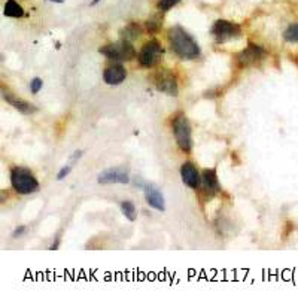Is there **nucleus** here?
Instances as JSON below:
<instances>
[{"mask_svg": "<svg viewBox=\"0 0 298 301\" xmlns=\"http://www.w3.org/2000/svg\"><path fill=\"white\" fill-rule=\"evenodd\" d=\"M70 170H72V166H70V164L62 167V168H60V171L57 173V180H63V179L70 173Z\"/></svg>", "mask_w": 298, "mask_h": 301, "instance_id": "obj_22", "label": "nucleus"}, {"mask_svg": "<svg viewBox=\"0 0 298 301\" xmlns=\"http://www.w3.org/2000/svg\"><path fill=\"white\" fill-rule=\"evenodd\" d=\"M264 55H265V49L264 48L249 42L248 48L243 49L240 54H238L237 60H238V63H240L242 66H252V65L258 63Z\"/></svg>", "mask_w": 298, "mask_h": 301, "instance_id": "obj_10", "label": "nucleus"}, {"mask_svg": "<svg viewBox=\"0 0 298 301\" xmlns=\"http://www.w3.org/2000/svg\"><path fill=\"white\" fill-rule=\"evenodd\" d=\"M81 157H82V151H75L73 155L70 157V161H72V163H76Z\"/></svg>", "mask_w": 298, "mask_h": 301, "instance_id": "obj_24", "label": "nucleus"}, {"mask_svg": "<svg viewBox=\"0 0 298 301\" xmlns=\"http://www.w3.org/2000/svg\"><path fill=\"white\" fill-rule=\"evenodd\" d=\"M42 87H43V81H42L40 78H33V79H32V82H30V91H32L33 94H37V93L42 90Z\"/></svg>", "mask_w": 298, "mask_h": 301, "instance_id": "obj_21", "label": "nucleus"}, {"mask_svg": "<svg viewBox=\"0 0 298 301\" xmlns=\"http://www.w3.org/2000/svg\"><path fill=\"white\" fill-rule=\"evenodd\" d=\"M99 2H100V0H93V2H91V5H93V6H94V5H97V3H99Z\"/></svg>", "mask_w": 298, "mask_h": 301, "instance_id": "obj_28", "label": "nucleus"}, {"mask_svg": "<svg viewBox=\"0 0 298 301\" xmlns=\"http://www.w3.org/2000/svg\"><path fill=\"white\" fill-rule=\"evenodd\" d=\"M173 134H174V140L182 152L190 154L193 151V132H191V126L188 118L184 113H179L174 116L173 123Z\"/></svg>", "mask_w": 298, "mask_h": 301, "instance_id": "obj_2", "label": "nucleus"}, {"mask_svg": "<svg viewBox=\"0 0 298 301\" xmlns=\"http://www.w3.org/2000/svg\"><path fill=\"white\" fill-rule=\"evenodd\" d=\"M283 39L288 43H298V23L291 24L285 32H283Z\"/></svg>", "mask_w": 298, "mask_h": 301, "instance_id": "obj_19", "label": "nucleus"}, {"mask_svg": "<svg viewBox=\"0 0 298 301\" xmlns=\"http://www.w3.org/2000/svg\"><path fill=\"white\" fill-rule=\"evenodd\" d=\"M45 2H52V3H58V5H62V3H65V0H45Z\"/></svg>", "mask_w": 298, "mask_h": 301, "instance_id": "obj_26", "label": "nucleus"}, {"mask_svg": "<svg viewBox=\"0 0 298 301\" xmlns=\"http://www.w3.org/2000/svg\"><path fill=\"white\" fill-rule=\"evenodd\" d=\"M142 34V27L139 26V24H136V23H132V24H129L124 30H123V39H127V40H134V39H137L139 36Z\"/></svg>", "mask_w": 298, "mask_h": 301, "instance_id": "obj_16", "label": "nucleus"}, {"mask_svg": "<svg viewBox=\"0 0 298 301\" xmlns=\"http://www.w3.org/2000/svg\"><path fill=\"white\" fill-rule=\"evenodd\" d=\"M99 52L101 55H104L106 58L113 60V62H118V63L130 62V60H133L136 55L134 46L127 39H121L119 42H115V43H107V45L101 46L99 49Z\"/></svg>", "mask_w": 298, "mask_h": 301, "instance_id": "obj_4", "label": "nucleus"}, {"mask_svg": "<svg viewBox=\"0 0 298 301\" xmlns=\"http://www.w3.org/2000/svg\"><path fill=\"white\" fill-rule=\"evenodd\" d=\"M97 182L100 185H110V184L127 185V184H130V176H129V171L126 168L113 167V168H107V170L101 171L97 177Z\"/></svg>", "mask_w": 298, "mask_h": 301, "instance_id": "obj_8", "label": "nucleus"}, {"mask_svg": "<svg viewBox=\"0 0 298 301\" xmlns=\"http://www.w3.org/2000/svg\"><path fill=\"white\" fill-rule=\"evenodd\" d=\"M201 188L204 196H207V199L215 197L219 191H221V185L218 180V174L215 168H206L201 173Z\"/></svg>", "mask_w": 298, "mask_h": 301, "instance_id": "obj_9", "label": "nucleus"}, {"mask_svg": "<svg viewBox=\"0 0 298 301\" xmlns=\"http://www.w3.org/2000/svg\"><path fill=\"white\" fill-rule=\"evenodd\" d=\"M161 26H163V17L160 15H152L149 17V20L146 21V32L154 34V33H158L161 30Z\"/></svg>", "mask_w": 298, "mask_h": 301, "instance_id": "obj_17", "label": "nucleus"}, {"mask_svg": "<svg viewBox=\"0 0 298 301\" xmlns=\"http://www.w3.org/2000/svg\"><path fill=\"white\" fill-rule=\"evenodd\" d=\"M212 36L218 43H227L230 40L238 39L242 34V29L238 24L227 21V20H218L212 26Z\"/></svg>", "mask_w": 298, "mask_h": 301, "instance_id": "obj_5", "label": "nucleus"}, {"mask_svg": "<svg viewBox=\"0 0 298 301\" xmlns=\"http://www.w3.org/2000/svg\"><path fill=\"white\" fill-rule=\"evenodd\" d=\"M168 42L173 52L182 60H194L201 54L196 39L181 26H173L168 30Z\"/></svg>", "mask_w": 298, "mask_h": 301, "instance_id": "obj_1", "label": "nucleus"}, {"mask_svg": "<svg viewBox=\"0 0 298 301\" xmlns=\"http://www.w3.org/2000/svg\"><path fill=\"white\" fill-rule=\"evenodd\" d=\"M58 243H60V237H57V238L54 240V243H52V245L49 246V249H51V251H54V249H58Z\"/></svg>", "mask_w": 298, "mask_h": 301, "instance_id": "obj_25", "label": "nucleus"}, {"mask_svg": "<svg viewBox=\"0 0 298 301\" xmlns=\"http://www.w3.org/2000/svg\"><path fill=\"white\" fill-rule=\"evenodd\" d=\"M181 177H182V182L188 188H191V190H199L201 187V176H200L197 167L193 163H190V161L182 164V167H181Z\"/></svg>", "mask_w": 298, "mask_h": 301, "instance_id": "obj_12", "label": "nucleus"}, {"mask_svg": "<svg viewBox=\"0 0 298 301\" xmlns=\"http://www.w3.org/2000/svg\"><path fill=\"white\" fill-rule=\"evenodd\" d=\"M26 230H27V228H26L24 225H20L18 228H15V231H14L12 235H14V237H20V235H23V234L26 233Z\"/></svg>", "mask_w": 298, "mask_h": 301, "instance_id": "obj_23", "label": "nucleus"}, {"mask_svg": "<svg viewBox=\"0 0 298 301\" xmlns=\"http://www.w3.org/2000/svg\"><path fill=\"white\" fill-rule=\"evenodd\" d=\"M126 78H127V69L124 65L118 63V62L115 65L107 66L103 70V81L107 85H119L126 81Z\"/></svg>", "mask_w": 298, "mask_h": 301, "instance_id": "obj_11", "label": "nucleus"}, {"mask_svg": "<svg viewBox=\"0 0 298 301\" xmlns=\"http://www.w3.org/2000/svg\"><path fill=\"white\" fill-rule=\"evenodd\" d=\"M291 60H292V62L297 65V67H298V57L297 55H291Z\"/></svg>", "mask_w": 298, "mask_h": 301, "instance_id": "obj_27", "label": "nucleus"}, {"mask_svg": "<svg viewBox=\"0 0 298 301\" xmlns=\"http://www.w3.org/2000/svg\"><path fill=\"white\" fill-rule=\"evenodd\" d=\"M163 46L157 39H152L149 42H146L140 52H139V63L143 67H154L158 65L160 58L163 57Z\"/></svg>", "mask_w": 298, "mask_h": 301, "instance_id": "obj_6", "label": "nucleus"}, {"mask_svg": "<svg viewBox=\"0 0 298 301\" xmlns=\"http://www.w3.org/2000/svg\"><path fill=\"white\" fill-rule=\"evenodd\" d=\"M3 99H5L11 106H14L18 112H21V113H24V115H30V113L37 112V107H36L34 104H32V103H29V101H26V100H23V99H20V97H15V96H12V94H9V93H3Z\"/></svg>", "mask_w": 298, "mask_h": 301, "instance_id": "obj_14", "label": "nucleus"}, {"mask_svg": "<svg viewBox=\"0 0 298 301\" xmlns=\"http://www.w3.org/2000/svg\"><path fill=\"white\" fill-rule=\"evenodd\" d=\"M142 190L145 191V200H146V203H148L152 209L161 210V212L166 210V200H164V196H163L161 191H158L154 185H151V184H148V182H145V185H143Z\"/></svg>", "mask_w": 298, "mask_h": 301, "instance_id": "obj_13", "label": "nucleus"}, {"mask_svg": "<svg viewBox=\"0 0 298 301\" xmlns=\"http://www.w3.org/2000/svg\"><path fill=\"white\" fill-rule=\"evenodd\" d=\"M121 212H123V215L126 216V219H129V221H134V219L137 218L136 206H134L132 201H129V200H126V201L121 203Z\"/></svg>", "mask_w": 298, "mask_h": 301, "instance_id": "obj_18", "label": "nucleus"}, {"mask_svg": "<svg viewBox=\"0 0 298 301\" xmlns=\"http://www.w3.org/2000/svg\"><path fill=\"white\" fill-rule=\"evenodd\" d=\"M3 14L8 18H23L24 17V9L23 6L17 2V0H6Z\"/></svg>", "mask_w": 298, "mask_h": 301, "instance_id": "obj_15", "label": "nucleus"}, {"mask_svg": "<svg viewBox=\"0 0 298 301\" xmlns=\"http://www.w3.org/2000/svg\"><path fill=\"white\" fill-rule=\"evenodd\" d=\"M11 185L18 194H32L39 190L37 179L29 168L24 167H14L11 170Z\"/></svg>", "mask_w": 298, "mask_h": 301, "instance_id": "obj_3", "label": "nucleus"}, {"mask_svg": "<svg viewBox=\"0 0 298 301\" xmlns=\"http://www.w3.org/2000/svg\"><path fill=\"white\" fill-rule=\"evenodd\" d=\"M179 2H181V0H160V2H158V9H160L161 12H167V11H170L173 6H176Z\"/></svg>", "mask_w": 298, "mask_h": 301, "instance_id": "obj_20", "label": "nucleus"}, {"mask_svg": "<svg viewBox=\"0 0 298 301\" xmlns=\"http://www.w3.org/2000/svg\"><path fill=\"white\" fill-rule=\"evenodd\" d=\"M154 84L160 93H164L170 97H176L179 93L176 76L170 70H161L154 75Z\"/></svg>", "mask_w": 298, "mask_h": 301, "instance_id": "obj_7", "label": "nucleus"}]
</instances>
